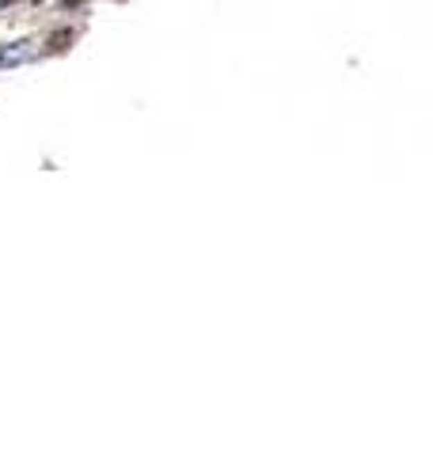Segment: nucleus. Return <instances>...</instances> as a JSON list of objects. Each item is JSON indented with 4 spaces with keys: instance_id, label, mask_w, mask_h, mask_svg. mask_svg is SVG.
<instances>
[{
    "instance_id": "f257e3e1",
    "label": "nucleus",
    "mask_w": 433,
    "mask_h": 455,
    "mask_svg": "<svg viewBox=\"0 0 433 455\" xmlns=\"http://www.w3.org/2000/svg\"><path fill=\"white\" fill-rule=\"evenodd\" d=\"M23 61H31L27 42H15V46H4V50H0V65H23Z\"/></svg>"
},
{
    "instance_id": "f03ea898",
    "label": "nucleus",
    "mask_w": 433,
    "mask_h": 455,
    "mask_svg": "<svg viewBox=\"0 0 433 455\" xmlns=\"http://www.w3.org/2000/svg\"><path fill=\"white\" fill-rule=\"evenodd\" d=\"M8 4H12V0H0V8H8Z\"/></svg>"
}]
</instances>
